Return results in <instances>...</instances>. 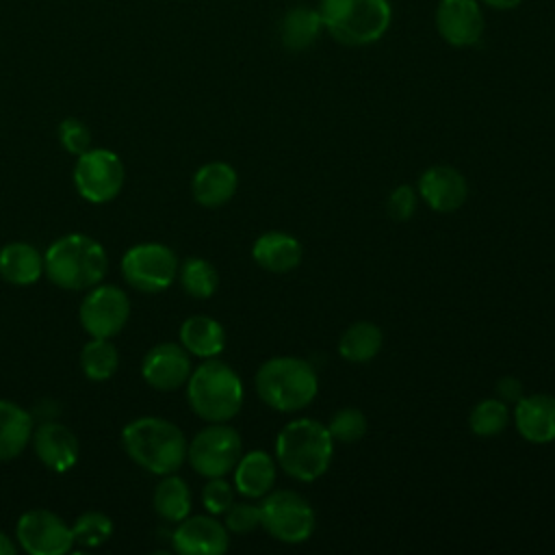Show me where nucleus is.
Wrapping results in <instances>:
<instances>
[{"label": "nucleus", "instance_id": "412c9836", "mask_svg": "<svg viewBox=\"0 0 555 555\" xmlns=\"http://www.w3.org/2000/svg\"><path fill=\"white\" fill-rule=\"evenodd\" d=\"M234 490L245 499H262L273 490L275 483V460L262 451L254 449L241 455L234 466Z\"/></svg>", "mask_w": 555, "mask_h": 555}, {"label": "nucleus", "instance_id": "20e7f679", "mask_svg": "<svg viewBox=\"0 0 555 555\" xmlns=\"http://www.w3.org/2000/svg\"><path fill=\"white\" fill-rule=\"evenodd\" d=\"M260 401L278 412H299L319 392V377L310 362L297 356H275L264 360L254 377Z\"/></svg>", "mask_w": 555, "mask_h": 555}, {"label": "nucleus", "instance_id": "6e6552de", "mask_svg": "<svg viewBox=\"0 0 555 555\" xmlns=\"http://www.w3.org/2000/svg\"><path fill=\"white\" fill-rule=\"evenodd\" d=\"M241 455L243 440L228 423H210L208 427L199 429L186 449L191 468L206 479L225 477L232 473Z\"/></svg>", "mask_w": 555, "mask_h": 555}, {"label": "nucleus", "instance_id": "393cba45", "mask_svg": "<svg viewBox=\"0 0 555 555\" xmlns=\"http://www.w3.org/2000/svg\"><path fill=\"white\" fill-rule=\"evenodd\" d=\"M325 30L319 9L312 7H293L280 20V41L291 52L308 50L317 43L321 33Z\"/></svg>", "mask_w": 555, "mask_h": 555}, {"label": "nucleus", "instance_id": "f704fd0d", "mask_svg": "<svg viewBox=\"0 0 555 555\" xmlns=\"http://www.w3.org/2000/svg\"><path fill=\"white\" fill-rule=\"evenodd\" d=\"M202 503L208 514L221 516L234 503V488L223 477H210L202 488Z\"/></svg>", "mask_w": 555, "mask_h": 555}, {"label": "nucleus", "instance_id": "5701e85b", "mask_svg": "<svg viewBox=\"0 0 555 555\" xmlns=\"http://www.w3.org/2000/svg\"><path fill=\"white\" fill-rule=\"evenodd\" d=\"M35 418L15 401L0 399V462L15 460L30 444Z\"/></svg>", "mask_w": 555, "mask_h": 555}, {"label": "nucleus", "instance_id": "2eb2a0df", "mask_svg": "<svg viewBox=\"0 0 555 555\" xmlns=\"http://www.w3.org/2000/svg\"><path fill=\"white\" fill-rule=\"evenodd\" d=\"M193 371L191 353L178 343H158L154 345L141 362V375L147 386L169 392L186 386V379Z\"/></svg>", "mask_w": 555, "mask_h": 555}, {"label": "nucleus", "instance_id": "6ab92c4d", "mask_svg": "<svg viewBox=\"0 0 555 555\" xmlns=\"http://www.w3.org/2000/svg\"><path fill=\"white\" fill-rule=\"evenodd\" d=\"M238 189L236 169L223 160L202 165L191 180L193 199L204 208H219L228 204Z\"/></svg>", "mask_w": 555, "mask_h": 555}, {"label": "nucleus", "instance_id": "4be33fe9", "mask_svg": "<svg viewBox=\"0 0 555 555\" xmlns=\"http://www.w3.org/2000/svg\"><path fill=\"white\" fill-rule=\"evenodd\" d=\"M43 275V254L26 243L11 241L0 247V278L13 286H30Z\"/></svg>", "mask_w": 555, "mask_h": 555}, {"label": "nucleus", "instance_id": "39448f33", "mask_svg": "<svg viewBox=\"0 0 555 555\" xmlns=\"http://www.w3.org/2000/svg\"><path fill=\"white\" fill-rule=\"evenodd\" d=\"M243 397L238 373L217 358H206L186 379V401L206 423L232 421L243 405Z\"/></svg>", "mask_w": 555, "mask_h": 555}, {"label": "nucleus", "instance_id": "58836bf2", "mask_svg": "<svg viewBox=\"0 0 555 555\" xmlns=\"http://www.w3.org/2000/svg\"><path fill=\"white\" fill-rule=\"evenodd\" d=\"M17 551V544L13 542V538H9L2 529H0V555H13Z\"/></svg>", "mask_w": 555, "mask_h": 555}, {"label": "nucleus", "instance_id": "9d476101", "mask_svg": "<svg viewBox=\"0 0 555 555\" xmlns=\"http://www.w3.org/2000/svg\"><path fill=\"white\" fill-rule=\"evenodd\" d=\"M126 180V167L117 152L106 147H89L76 156L74 186L78 195L91 204H106L115 199Z\"/></svg>", "mask_w": 555, "mask_h": 555}, {"label": "nucleus", "instance_id": "c85d7f7f", "mask_svg": "<svg viewBox=\"0 0 555 555\" xmlns=\"http://www.w3.org/2000/svg\"><path fill=\"white\" fill-rule=\"evenodd\" d=\"M178 280L184 293L195 299H210L219 286V273L215 264L199 256H191L178 267Z\"/></svg>", "mask_w": 555, "mask_h": 555}, {"label": "nucleus", "instance_id": "c9c22d12", "mask_svg": "<svg viewBox=\"0 0 555 555\" xmlns=\"http://www.w3.org/2000/svg\"><path fill=\"white\" fill-rule=\"evenodd\" d=\"M416 191L410 186V184H399L388 202H386V208H388V215L395 219V221H408L412 219V215L416 212Z\"/></svg>", "mask_w": 555, "mask_h": 555}, {"label": "nucleus", "instance_id": "b1692460", "mask_svg": "<svg viewBox=\"0 0 555 555\" xmlns=\"http://www.w3.org/2000/svg\"><path fill=\"white\" fill-rule=\"evenodd\" d=\"M180 345L202 360L217 358L225 347V330L212 317L193 314L180 325Z\"/></svg>", "mask_w": 555, "mask_h": 555}, {"label": "nucleus", "instance_id": "c756f323", "mask_svg": "<svg viewBox=\"0 0 555 555\" xmlns=\"http://www.w3.org/2000/svg\"><path fill=\"white\" fill-rule=\"evenodd\" d=\"M507 425H509V405L499 397L481 399L479 403L473 405L468 414V427L479 438L499 436Z\"/></svg>", "mask_w": 555, "mask_h": 555}, {"label": "nucleus", "instance_id": "4c0bfd02", "mask_svg": "<svg viewBox=\"0 0 555 555\" xmlns=\"http://www.w3.org/2000/svg\"><path fill=\"white\" fill-rule=\"evenodd\" d=\"M481 4H486V7H490V9H494V11H512V9H516L522 0H479Z\"/></svg>", "mask_w": 555, "mask_h": 555}, {"label": "nucleus", "instance_id": "473e14b6", "mask_svg": "<svg viewBox=\"0 0 555 555\" xmlns=\"http://www.w3.org/2000/svg\"><path fill=\"white\" fill-rule=\"evenodd\" d=\"M223 525L230 533H251L254 529L260 527V505L243 501V503H232L225 514H223Z\"/></svg>", "mask_w": 555, "mask_h": 555}, {"label": "nucleus", "instance_id": "f3484780", "mask_svg": "<svg viewBox=\"0 0 555 555\" xmlns=\"http://www.w3.org/2000/svg\"><path fill=\"white\" fill-rule=\"evenodd\" d=\"M418 195L434 212H455L468 197L464 173L451 165H434L418 178Z\"/></svg>", "mask_w": 555, "mask_h": 555}, {"label": "nucleus", "instance_id": "7ed1b4c3", "mask_svg": "<svg viewBox=\"0 0 555 555\" xmlns=\"http://www.w3.org/2000/svg\"><path fill=\"white\" fill-rule=\"evenodd\" d=\"M106 269L108 256L104 247L80 232L59 236L43 254V273L65 291H89L104 280Z\"/></svg>", "mask_w": 555, "mask_h": 555}, {"label": "nucleus", "instance_id": "f257e3e1", "mask_svg": "<svg viewBox=\"0 0 555 555\" xmlns=\"http://www.w3.org/2000/svg\"><path fill=\"white\" fill-rule=\"evenodd\" d=\"M121 447L137 466L163 477L184 464L189 440L176 423L160 416H141L124 425Z\"/></svg>", "mask_w": 555, "mask_h": 555}, {"label": "nucleus", "instance_id": "e433bc0d", "mask_svg": "<svg viewBox=\"0 0 555 555\" xmlns=\"http://www.w3.org/2000/svg\"><path fill=\"white\" fill-rule=\"evenodd\" d=\"M525 395V388H522V382L518 377H512V375H505L496 382V397L501 401H505L507 405L516 403L520 397Z\"/></svg>", "mask_w": 555, "mask_h": 555}, {"label": "nucleus", "instance_id": "9b49d317", "mask_svg": "<svg viewBox=\"0 0 555 555\" xmlns=\"http://www.w3.org/2000/svg\"><path fill=\"white\" fill-rule=\"evenodd\" d=\"M130 319V299L115 284H95L78 308V321L91 338L117 336Z\"/></svg>", "mask_w": 555, "mask_h": 555}, {"label": "nucleus", "instance_id": "bb28decb", "mask_svg": "<svg viewBox=\"0 0 555 555\" xmlns=\"http://www.w3.org/2000/svg\"><path fill=\"white\" fill-rule=\"evenodd\" d=\"M154 512L167 522H180L191 514V490L176 473L163 475L152 496Z\"/></svg>", "mask_w": 555, "mask_h": 555}, {"label": "nucleus", "instance_id": "aec40b11", "mask_svg": "<svg viewBox=\"0 0 555 555\" xmlns=\"http://www.w3.org/2000/svg\"><path fill=\"white\" fill-rule=\"evenodd\" d=\"M251 258L269 273H288L299 267L304 258L301 243L286 232H264L251 247Z\"/></svg>", "mask_w": 555, "mask_h": 555}, {"label": "nucleus", "instance_id": "a878e982", "mask_svg": "<svg viewBox=\"0 0 555 555\" xmlns=\"http://www.w3.org/2000/svg\"><path fill=\"white\" fill-rule=\"evenodd\" d=\"M384 345V334L379 325L371 321L351 323L338 338V353L353 364L371 362Z\"/></svg>", "mask_w": 555, "mask_h": 555}, {"label": "nucleus", "instance_id": "1a4fd4ad", "mask_svg": "<svg viewBox=\"0 0 555 555\" xmlns=\"http://www.w3.org/2000/svg\"><path fill=\"white\" fill-rule=\"evenodd\" d=\"M178 256L165 243L132 245L121 258V275L139 293H163L178 278Z\"/></svg>", "mask_w": 555, "mask_h": 555}, {"label": "nucleus", "instance_id": "423d86ee", "mask_svg": "<svg viewBox=\"0 0 555 555\" xmlns=\"http://www.w3.org/2000/svg\"><path fill=\"white\" fill-rule=\"evenodd\" d=\"M319 13L325 30L343 46H371L392 22L390 0H321Z\"/></svg>", "mask_w": 555, "mask_h": 555}, {"label": "nucleus", "instance_id": "ddd939ff", "mask_svg": "<svg viewBox=\"0 0 555 555\" xmlns=\"http://www.w3.org/2000/svg\"><path fill=\"white\" fill-rule=\"evenodd\" d=\"M434 24L442 41L453 48H470L479 43L486 30V17L479 0H440Z\"/></svg>", "mask_w": 555, "mask_h": 555}, {"label": "nucleus", "instance_id": "0eeeda50", "mask_svg": "<svg viewBox=\"0 0 555 555\" xmlns=\"http://www.w3.org/2000/svg\"><path fill=\"white\" fill-rule=\"evenodd\" d=\"M260 527L278 542L301 544L314 533L317 516L299 492L271 490L260 501Z\"/></svg>", "mask_w": 555, "mask_h": 555}, {"label": "nucleus", "instance_id": "72a5a7b5", "mask_svg": "<svg viewBox=\"0 0 555 555\" xmlns=\"http://www.w3.org/2000/svg\"><path fill=\"white\" fill-rule=\"evenodd\" d=\"M59 141L72 156H80L91 147V130L78 117H65L59 124Z\"/></svg>", "mask_w": 555, "mask_h": 555}, {"label": "nucleus", "instance_id": "dca6fc26", "mask_svg": "<svg viewBox=\"0 0 555 555\" xmlns=\"http://www.w3.org/2000/svg\"><path fill=\"white\" fill-rule=\"evenodd\" d=\"M30 442L39 462L52 473L72 470L80 457V442L76 434L54 418L39 423L33 431Z\"/></svg>", "mask_w": 555, "mask_h": 555}, {"label": "nucleus", "instance_id": "4468645a", "mask_svg": "<svg viewBox=\"0 0 555 555\" xmlns=\"http://www.w3.org/2000/svg\"><path fill=\"white\" fill-rule=\"evenodd\" d=\"M171 546L180 555H221L230 546V531L212 514H189L176 522Z\"/></svg>", "mask_w": 555, "mask_h": 555}, {"label": "nucleus", "instance_id": "cd10ccee", "mask_svg": "<svg viewBox=\"0 0 555 555\" xmlns=\"http://www.w3.org/2000/svg\"><path fill=\"white\" fill-rule=\"evenodd\" d=\"M119 369V351L111 338H91L80 349V371L91 382H108Z\"/></svg>", "mask_w": 555, "mask_h": 555}, {"label": "nucleus", "instance_id": "a211bd4d", "mask_svg": "<svg viewBox=\"0 0 555 555\" xmlns=\"http://www.w3.org/2000/svg\"><path fill=\"white\" fill-rule=\"evenodd\" d=\"M516 431L533 442L546 444L555 440V397L546 392L522 395L514 403Z\"/></svg>", "mask_w": 555, "mask_h": 555}, {"label": "nucleus", "instance_id": "f8f14e48", "mask_svg": "<svg viewBox=\"0 0 555 555\" xmlns=\"http://www.w3.org/2000/svg\"><path fill=\"white\" fill-rule=\"evenodd\" d=\"M15 538L28 555H65L74 544L72 527L50 509H28L17 518Z\"/></svg>", "mask_w": 555, "mask_h": 555}, {"label": "nucleus", "instance_id": "f03ea898", "mask_svg": "<svg viewBox=\"0 0 555 555\" xmlns=\"http://www.w3.org/2000/svg\"><path fill=\"white\" fill-rule=\"evenodd\" d=\"M334 438L312 418L288 421L275 438V462L295 481H314L332 464Z\"/></svg>", "mask_w": 555, "mask_h": 555}, {"label": "nucleus", "instance_id": "2f4dec72", "mask_svg": "<svg viewBox=\"0 0 555 555\" xmlns=\"http://www.w3.org/2000/svg\"><path fill=\"white\" fill-rule=\"evenodd\" d=\"M327 431L332 434L334 442H343V444H351L364 438L366 434V416L362 410L358 408H340L338 412L332 414L330 423L325 425Z\"/></svg>", "mask_w": 555, "mask_h": 555}, {"label": "nucleus", "instance_id": "7c9ffc66", "mask_svg": "<svg viewBox=\"0 0 555 555\" xmlns=\"http://www.w3.org/2000/svg\"><path fill=\"white\" fill-rule=\"evenodd\" d=\"M72 533H74V544L76 546L95 548V546H102L104 542L111 540V535H113V520L106 514L91 509V512L80 514L74 520Z\"/></svg>", "mask_w": 555, "mask_h": 555}]
</instances>
